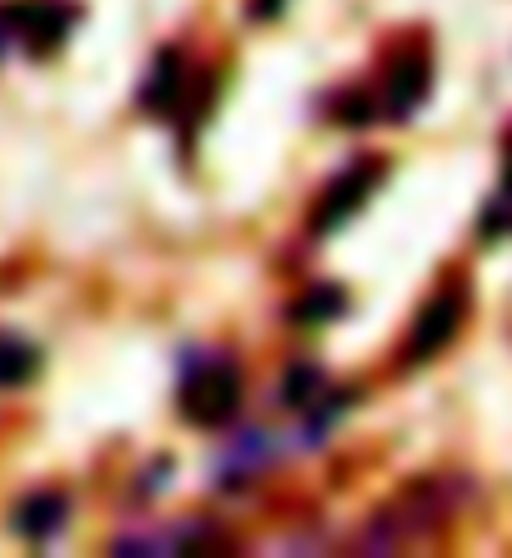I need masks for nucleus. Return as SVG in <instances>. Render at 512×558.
Segmentation results:
<instances>
[{
    "label": "nucleus",
    "instance_id": "obj_6",
    "mask_svg": "<svg viewBox=\"0 0 512 558\" xmlns=\"http://www.w3.org/2000/svg\"><path fill=\"white\" fill-rule=\"evenodd\" d=\"M181 101H186V65H181L176 51H161L151 65V81L142 92V106L151 117H176Z\"/></svg>",
    "mask_w": 512,
    "mask_h": 558
},
{
    "label": "nucleus",
    "instance_id": "obj_12",
    "mask_svg": "<svg viewBox=\"0 0 512 558\" xmlns=\"http://www.w3.org/2000/svg\"><path fill=\"white\" fill-rule=\"evenodd\" d=\"M271 11H282V0H256V5H252V15H261V21H267Z\"/></svg>",
    "mask_w": 512,
    "mask_h": 558
},
{
    "label": "nucleus",
    "instance_id": "obj_2",
    "mask_svg": "<svg viewBox=\"0 0 512 558\" xmlns=\"http://www.w3.org/2000/svg\"><path fill=\"white\" fill-rule=\"evenodd\" d=\"M76 26V11L61 5V0H15V5H0V46L11 40L31 56H51L65 46Z\"/></svg>",
    "mask_w": 512,
    "mask_h": 558
},
{
    "label": "nucleus",
    "instance_id": "obj_8",
    "mask_svg": "<svg viewBox=\"0 0 512 558\" xmlns=\"http://www.w3.org/2000/svg\"><path fill=\"white\" fill-rule=\"evenodd\" d=\"M221 483H242V478H252V473H261V468L271 463V448H267V438L261 433H242V442H231L227 453H221Z\"/></svg>",
    "mask_w": 512,
    "mask_h": 558
},
{
    "label": "nucleus",
    "instance_id": "obj_11",
    "mask_svg": "<svg viewBox=\"0 0 512 558\" xmlns=\"http://www.w3.org/2000/svg\"><path fill=\"white\" fill-rule=\"evenodd\" d=\"M342 312H346L342 287H317V292H307V298H296L292 317L296 323H332V317H342Z\"/></svg>",
    "mask_w": 512,
    "mask_h": 558
},
{
    "label": "nucleus",
    "instance_id": "obj_9",
    "mask_svg": "<svg viewBox=\"0 0 512 558\" xmlns=\"http://www.w3.org/2000/svg\"><path fill=\"white\" fill-rule=\"evenodd\" d=\"M40 367V352L26 338H0V388H21Z\"/></svg>",
    "mask_w": 512,
    "mask_h": 558
},
{
    "label": "nucleus",
    "instance_id": "obj_4",
    "mask_svg": "<svg viewBox=\"0 0 512 558\" xmlns=\"http://www.w3.org/2000/svg\"><path fill=\"white\" fill-rule=\"evenodd\" d=\"M377 182H382V161H357V167H346L342 177L327 186V196L317 202L312 227H317V232H337V227H342V221L377 192Z\"/></svg>",
    "mask_w": 512,
    "mask_h": 558
},
{
    "label": "nucleus",
    "instance_id": "obj_3",
    "mask_svg": "<svg viewBox=\"0 0 512 558\" xmlns=\"http://www.w3.org/2000/svg\"><path fill=\"white\" fill-rule=\"evenodd\" d=\"M462 312H467L462 287H448V292L427 298L423 312H417V323H412L407 363H427V357H437V352L448 348V342L458 338V327H462Z\"/></svg>",
    "mask_w": 512,
    "mask_h": 558
},
{
    "label": "nucleus",
    "instance_id": "obj_10",
    "mask_svg": "<svg viewBox=\"0 0 512 558\" xmlns=\"http://www.w3.org/2000/svg\"><path fill=\"white\" fill-rule=\"evenodd\" d=\"M317 398H327V377L321 367H292L282 383V403L287 408H317Z\"/></svg>",
    "mask_w": 512,
    "mask_h": 558
},
{
    "label": "nucleus",
    "instance_id": "obj_1",
    "mask_svg": "<svg viewBox=\"0 0 512 558\" xmlns=\"http://www.w3.org/2000/svg\"><path fill=\"white\" fill-rule=\"evenodd\" d=\"M176 403L186 413V423H196V428L231 423L236 408H242V373H236V363L231 357H196L186 367V377H181Z\"/></svg>",
    "mask_w": 512,
    "mask_h": 558
},
{
    "label": "nucleus",
    "instance_id": "obj_7",
    "mask_svg": "<svg viewBox=\"0 0 512 558\" xmlns=\"http://www.w3.org/2000/svg\"><path fill=\"white\" fill-rule=\"evenodd\" d=\"M65 513H71V508H65L61 494H36L15 508V533L31 538V544H46V538H56V533L65 529Z\"/></svg>",
    "mask_w": 512,
    "mask_h": 558
},
{
    "label": "nucleus",
    "instance_id": "obj_5",
    "mask_svg": "<svg viewBox=\"0 0 512 558\" xmlns=\"http://www.w3.org/2000/svg\"><path fill=\"white\" fill-rule=\"evenodd\" d=\"M427 92H432V61L427 56H398L392 71H387V86H382V111L392 121H407L423 111Z\"/></svg>",
    "mask_w": 512,
    "mask_h": 558
}]
</instances>
